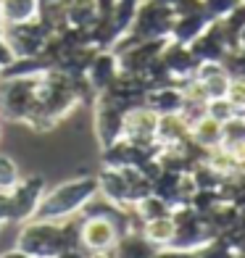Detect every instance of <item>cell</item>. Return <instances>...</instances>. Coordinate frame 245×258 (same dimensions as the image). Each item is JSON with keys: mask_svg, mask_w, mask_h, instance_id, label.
I'll return each instance as SVG.
<instances>
[{"mask_svg": "<svg viewBox=\"0 0 245 258\" xmlns=\"http://www.w3.org/2000/svg\"><path fill=\"white\" fill-rule=\"evenodd\" d=\"M100 192L98 177H74L48 190L40 201L37 216L34 219H50V221H64L69 216H77L92 198Z\"/></svg>", "mask_w": 245, "mask_h": 258, "instance_id": "6da1fadb", "label": "cell"}, {"mask_svg": "<svg viewBox=\"0 0 245 258\" xmlns=\"http://www.w3.org/2000/svg\"><path fill=\"white\" fill-rule=\"evenodd\" d=\"M66 248L69 245L64 237V221L29 219L24 221V227L16 237V250H21L29 258H55Z\"/></svg>", "mask_w": 245, "mask_h": 258, "instance_id": "7a4b0ae2", "label": "cell"}, {"mask_svg": "<svg viewBox=\"0 0 245 258\" xmlns=\"http://www.w3.org/2000/svg\"><path fill=\"white\" fill-rule=\"evenodd\" d=\"M37 82L40 77L3 79V85H0V116L8 121H27V116L37 103Z\"/></svg>", "mask_w": 245, "mask_h": 258, "instance_id": "3957f363", "label": "cell"}, {"mask_svg": "<svg viewBox=\"0 0 245 258\" xmlns=\"http://www.w3.org/2000/svg\"><path fill=\"white\" fill-rule=\"evenodd\" d=\"M171 24H174L171 6L156 3V0H143L127 34L132 40H169Z\"/></svg>", "mask_w": 245, "mask_h": 258, "instance_id": "277c9868", "label": "cell"}, {"mask_svg": "<svg viewBox=\"0 0 245 258\" xmlns=\"http://www.w3.org/2000/svg\"><path fill=\"white\" fill-rule=\"evenodd\" d=\"M45 195V179L42 177H27L19 179L11 187V203H14V224H24V221L37 216L40 201Z\"/></svg>", "mask_w": 245, "mask_h": 258, "instance_id": "5b68a950", "label": "cell"}, {"mask_svg": "<svg viewBox=\"0 0 245 258\" xmlns=\"http://www.w3.org/2000/svg\"><path fill=\"white\" fill-rule=\"evenodd\" d=\"M95 135L100 148H108L124 137V111L103 95L95 98Z\"/></svg>", "mask_w": 245, "mask_h": 258, "instance_id": "8992f818", "label": "cell"}, {"mask_svg": "<svg viewBox=\"0 0 245 258\" xmlns=\"http://www.w3.org/2000/svg\"><path fill=\"white\" fill-rule=\"evenodd\" d=\"M116 240H119V229H116L108 219L82 216V248H85L87 253L113 250Z\"/></svg>", "mask_w": 245, "mask_h": 258, "instance_id": "52a82bcc", "label": "cell"}, {"mask_svg": "<svg viewBox=\"0 0 245 258\" xmlns=\"http://www.w3.org/2000/svg\"><path fill=\"white\" fill-rule=\"evenodd\" d=\"M156 126L158 113L150 111L148 105H135L124 113V137L137 145H156Z\"/></svg>", "mask_w": 245, "mask_h": 258, "instance_id": "ba28073f", "label": "cell"}, {"mask_svg": "<svg viewBox=\"0 0 245 258\" xmlns=\"http://www.w3.org/2000/svg\"><path fill=\"white\" fill-rule=\"evenodd\" d=\"M161 61L166 63L169 74L177 79L179 85H182L185 79H193L195 72H198V66H201V61L193 55L190 45H182V42H174V40H169L166 45H163Z\"/></svg>", "mask_w": 245, "mask_h": 258, "instance_id": "9c48e42d", "label": "cell"}, {"mask_svg": "<svg viewBox=\"0 0 245 258\" xmlns=\"http://www.w3.org/2000/svg\"><path fill=\"white\" fill-rule=\"evenodd\" d=\"M190 50L201 63H208V61L221 63V58L227 55L229 48H227V40H224V29H221V24L216 19L208 24V29L201 34V37H195L190 42Z\"/></svg>", "mask_w": 245, "mask_h": 258, "instance_id": "30bf717a", "label": "cell"}, {"mask_svg": "<svg viewBox=\"0 0 245 258\" xmlns=\"http://www.w3.org/2000/svg\"><path fill=\"white\" fill-rule=\"evenodd\" d=\"M119 72H121L119 69V55H116V50L106 48V50H98L95 55H92L85 77L98 92H103L106 87H111V82L119 77Z\"/></svg>", "mask_w": 245, "mask_h": 258, "instance_id": "8fae6325", "label": "cell"}, {"mask_svg": "<svg viewBox=\"0 0 245 258\" xmlns=\"http://www.w3.org/2000/svg\"><path fill=\"white\" fill-rule=\"evenodd\" d=\"M145 105L150 111H156L158 116L166 113H182L185 95L179 85H163V87H150L145 95Z\"/></svg>", "mask_w": 245, "mask_h": 258, "instance_id": "7c38bea8", "label": "cell"}, {"mask_svg": "<svg viewBox=\"0 0 245 258\" xmlns=\"http://www.w3.org/2000/svg\"><path fill=\"white\" fill-rule=\"evenodd\" d=\"M211 21H214V19L208 16L206 11H198V14H185V16H174L169 40L182 42V45H190L195 37H201V34L208 29V24H211Z\"/></svg>", "mask_w": 245, "mask_h": 258, "instance_id": "4fadbf2b", "label": "cell"}, {"mask_svg": "<svg viewBox=\"0 0 245 258\" xmlns=\"http://www.w3.org/2000/svg\"><path fill=\"white\" fill-rule=\"evenodd\" d=\"M98 184H100V195L106 201L121 206V208H130V184H127V177L121 169H106L103 166L100 177H98Z\"/></svg>", "mask_w": 245, "mask_h": 258, "instance_id": "5bb4252c", "label": "cell"}, {"mask_svg": "<svg viewBox=\"0 0 245 258\" xmlns=\"http://www.w3.org/2000/svg\"><path fill=\"white\" fill-rule=\"evenodd\" d=\"M195 79L203 85L208 100H214V98H227V90H229V82H232L229 74L224 72V66H221V63H214V61L198 66Z\"/></svg>", "mask_w": 245, "mask_h": 258, "instance_id": "9a60e30c", "label": "cell"}, {"mask_svg": "<svg viewBox=\"0 0 245 258\" xmlns=\"http://www.w3.org/2000/svg\"><path fill=\"white\" fill-rule=\"evenodd\" d=\"M40 19V0H0V24H27Z\"/></svg>", "mask_w": 245, "mask_h": 258, "instance_id": "2e32d148", "label": "cell"}, {"mask_svg": "<svg viewBox=\"0 0 245 258\" xmlns=\"http://www.w3.org/2000/svg\"><path fill=\"white\" fill-rule=\"evenodd\" d=\"M158 248L150 242L143 232H127L113 245V258H153Z\"/></svg>", "mask_w": 245, "mask_h": 258, "instance_id": "e0dca14e", "label": "cell"}, {"mask_svg": "<svg viewBox=\"0 0 245 258\" xmlns=\"http://www.w3.org/2000/svg\"><path fill=\"white\" fill-rule=\"evenodd\" d=\"M188 137H190V124L182 119V113L158 116V126H156V143L158 145H177Z\"/></svg>", "mask_w": 245, "mask_h": 258, "instance_id": "ac0fdd59", "label": "cell"}, {"mask_svg": "<svg viewBox=\"0 0 245 258\" xmlns=\"http://www.w3.org/2000/svg\"><path fill=\"white\" fill-rule=\"evenodd\" d=\"M100 19L95 0H66V24L79 29H92Z\"/></svg>", "mask_w": 245, "mask_h": 258, "instance_id": "d6986e66", "label": "cell"}, {"mask_svg": "<svg viewBox=\"0 0 245 258\" xmlns=\"http://www.w3.org/2000/svg\"><path fill=\"white\" fill-rule=\"evenodd\" d=\"M190 137H193L201 148H206V150L219 148L221 143H224V124L214 121L211 116H203L201 121H195V124L190 126Z\"/></svg>", "mask_w": 245, "mask_h": 258, "instance_id": "ffe728a7", "label": "cell"}, {"mask_svg": "<svg viewBox=\"0 0 245 258\" xmlns=\"http://www.w3.org/2000/svg\"><path fill=\"white\" fill-rule=\"evenodd\" d=\"M174 232H177V224H174L171 214L169 216L150 219V221H145V227H143V234L156 245V248H166V245H171Z\"/></svg>", "mask_w": 245, "mask_h": 258, "instance_id": "44dd1931", "label": "cell"}, {"mask_svg": "<svg viewBox=\"0 0 245 258\" xmlns=\"http://www.w3.org/2000/svg\"><path fill=\"white\" fill-rule=\"evenodd\" d=\"M132 208L140 214V219H143V221H150V219H158V216H169L171 214V208L163 203L158 195H153V192H150L148 198H143L140 203H135Z\"/></svg>", "mask_w": 245, "mask_h": 258, "instance_id": "7402d4cb", "label": "cell"}, {"mask_svg": "<svg viewBox=\"0 0 245 258\" xmlns=\"http://www.w3.org/2000/svg\"><path fill=\"white\" fill-rule=\"evenodd\" d=\"M206 116H211V119L219 121V124H227L229 119L237 116V108L227 98H214V100L206 103Z\"/></svg>", "mask_w": 245, "mask_h": 258, "instance_id": "603a6c76", "label": "cell"}, {"mask_svg": "<svg viewBox=\"0 0 245 258\" xmlns=\"http://www.w3.org/2000/svg\"><path fill=\"white\" fill-rule=\"evenodd\" d=\"M221 66H224V72L229 74V79L245 82V53L240 48L237 50H227V55L221 58Z\"/></svg>", "mask_w": 245, "mask_h": 258, "instance_id": "cb8c5ba5", "label": "cell"}, {"mask_svg": "<svg viewBox=\"0 0 245 258\" xmlns=\"http://www.w3.org/2000/svg\"><path fill=\"white\" fill-rule=\"evenodd\" d=\"M19 179H21V174H19L16 161L6 153H0V190H11Z\"/></svg>", "mask_w": 245, "mask_h": 258, "instance_id": "d4e9b609", "label": "cell"}, {"mask_svg": "<svg viewBox=\"0 0 245 258\" xmlns=\"http://www.w3.org/2000/svg\"><path fill=\"white\" fill-rule=\"evenodd\" d=\"M240 3H245V0H203V8H206V14L211 19H224Z\"/></svg>", "mask_w": 245, "mask_h": 258, "instance_id": "484cf974", "label": "cell"}, {"mask_svg": "<svg viewBox=\"0 0 245 258\" xmlns=\"http://www.w3.org/2000/svg\"><path fill=\"white\" fill-rule=\"evenodd\" d=\"M227 100L235 105L237 111H245V82H237V79H232V82H229Z\"/></svg>", "mask_w": 245, "mask_h": 258, "instance_id": "4316f807", "label": "cell"}, {"mask_svg": "<svg viewBox=\"0 0 245 258\" xmlns=\"http://www.w3.org/2000/svg\"><path fill=\"white\" fill-rule=\"evenodd\" d=\"M0 221L14 224V203H11V190H0Z\"/></svg>", "mask_w": 245, "mask_h": 258, "instance_id": "83f0119b", "label": "cell"}, {"mask_svg": "<svg viewBox=\"0 0 245 258\" xmlns=\"http://www.w3.org/2000/svg\"><path fill=\"white\" fill-rule=\"evenodd\" d=\"M153 258H198V255H195V250H179V248L166 245V248H158L153 253Z\"/></svg>", "mask_w": 245, "mask_h": 258, "instance_id": "f1b7e54d", "label": "cell"}, {"mask_svg": "<svg viewBox=\"0 0 245 258\" xmlns=\"http://www.w3.org/2000/svg\"><path fill=\"white\" fill-rule=\"evenodd\" d=\"M55 258H87V250L85 248H66V250H61Z\"/></svg>", "mask_w": 245, "mask_h": 258, "instance_id": "f546056e", "label": "cell"}, {"mask_svg": "<svg viewBox=\"0 0 245 258\" xmlns=\"http://www.w3.org/2000/svg\"><path fill=\"white\" fill-rule=\"evenodd\" d=\"M87 258H113V253L111 250H106V253H87Z\"/></svg>", "mask_w": 245, "mask_h": 258, "instance_id": "4dcf8cb0", "label": "cell"}, {"mask_svg": "<svg viewBox=\"0 0 245 258\" xmlns=\"http://www.w3.org/2000/svg\"><path fill=\"white\" fill-rule=\"evenodd\" d=\"M237 48H240V50L245 53V29L240 32V40H237Z\"/></svg>", "mask_w": 245, "mask_h": 258, "instance_id": "1f68e13d", "label": "cell"}, {"mask_svg": "<svg viewBox=\"0 0 245 258\" xmlns=\"http://www.w3.org/2000/svg\"><path fill=\"white\" fill-rule=\"evenodd\" d=\"M50 3H61V0H40V6H50Z\"/></svg>", "mask_w": 245, "mask_h": 258, "instance_id": "d6a6232c", "label": "cell"}, {"mask_svg": "<svg viewBox=\"0 0 245 258\" xmlns=\"http://www.w3.org/2000/svg\"><path fill=\"white\" fill-rule=\"evenodd\" d=\"M156 3H163V6H174L177 0H156Z\"/></svg>", "mask_w": 245, "mask_h": 258, "instance_id": "836d02e7", "label": "cell"}, {"mask_svg": "<svg viewBox=\"0 0 245 258\" xmlns=\"http://www.w3.org/2000/svg\"><path fill=\"white\" fill-rule=\"evenodd\" d=\"M0 229H3V221H0Z\"/></svg>", "mask_w": 245, "mask_h": 258, "instance_id": "e575fe53", "label": "cell"}, {"mask_svg": "<svg viewBox=\"0 0 245 258\" xmlns=\"http://www.w3.org/2000/svg\"><path fill=\"white\" fill-rule=\"evenodd\" d=\"M0 72H3V69H0Z\"/></svg>", "mask_w": 245, "mask_h": 258, "instance_id": "d590c367", "label": "cell"}]
</instances>
